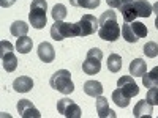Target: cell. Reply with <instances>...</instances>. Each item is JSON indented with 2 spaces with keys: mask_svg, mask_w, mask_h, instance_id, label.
Returning a JSON list of instances; mask_svg holds the SVG:
<instances>
[{
  "mask_svg": "<svg viewBox=\"0 0 158 118\" xmlns=\"http://www.w3.org/2000/svg\"><path fill=\"white\" fill-rule=\"evenodd\" d=\"M139 93V87L131 76H122L117 81V90L112 91V101L118 107H128L130 99Z\"/></svg>",
  "mask_w": 158,
  "mask_h": 118,
  "instance_id": "obj_1",
  "label": "cell"
},
{
  "mask_svg": "<svg viewBox=\"0 0 158 118\" xmlns=\"http://www.w3.org/2000/svg\"><path fill=\"white\" fill-rule=\"evenodd\" d=\"M118 10L125 22H133L136 18H149L153 13L147 0H120Z\"/></svg>",
  "mask_w": 158,
  "mask_h": 118,
  "instance_id": "obj_2",
  "label": "cell"
},
{
  "mask_svg": "<svg viewBox=\"0 0 158 118\" xmlns=\"http://www.w3.org/2000/svg\"><path fill=\"white\" fill-rule=\"evenodd\" d=\"M98 21H100L98 36L101 39L112 43V41H115V39L120 38V25H118L117 14H115V11L112 8L108 10V11H104Z\"/></svg>",
  "mask_w": 158,
  "mask_h": 118,
  "instance_id": "obj_3",
  "label": "cell"
},
{
  "mask_svg": "<svg viewBox=\"0 0 158 118\" xmlns=\"http://www.w3.org/2000/svg\"><path fill=\"white\" fill-rule=\"evenodd\" d=\"M49 85L60 91L63 95H71L74 91V84L71 81V73L68 69H59L54 73V76H51L49 79Z\"/></svg>",
  "mask_w": 158,
  "mask_h": 118,
  "instance_id": "obj_4",
  "label": "cell"
},
{
  "mask_svg": "<svg viewBox=\"0 0 158 118\" xmlns=\"http://www.w3.org/2000/svg\"><path fill=\"white\" fill-rule=\"evenodd\" d=\"M46 13H48V2L46 0H32L29 21H30L33 29H36V30L44 29L46 21H48Z\"/></svg>",
  "mask_w": 158,
  "mask_h": 118,
  "instance_id": "obj_5",
  "label": "cell"
},
{
  "mask_svg": "<svg viewBox=\"0 0 158 118\" xmlns=\"http://www.w3.org/2000/svg\"><path fill=\"white\" fill-rule=\"evenodd\" d=\"M74 29H76V36H82L84 38V36L94 35L95 32H98L100 21L94 14H84L74 24Z\"/></svg>",
  "mask_w": 158,
  "mask_h": 118,
  "instance_id": "obj_6",
  "label": "cell"
},
{
  "mask_svg": "<svg viewBox=\"0 0 158 118\" xmlns=\"http://www.w3.org/2000/svg\"><path fill=\"white\" fill-rule=\"evenodd\" d=\"M101 60H103V52L98 47H94L87 52L85 60L82 63V71L89 76L98 74L101 69Z\"/></svg>",
  "mask_w": 158,
  "mask_h": 118,
  "instance_id": "obj_7",
  "label": "cell"
},
{
  "mask_svg": "<svg viewBox=\"0 0 158 118\" xmlns=\"http://www.w3.org/2000/svg\"><path fill=\"white\" fill-rule=\"evenodd\" d=\"M13 44L10 41L0 43V58H2V66L6 73H13L18 68V57L13 52Z\"/></svg>",
  "mask_w": 158,
  "mask_h": 118,
  "instance_id": "obj_8",
  "label": "cell"
},
{
  "mask_svg": "<svg viewBox=\"0 0 158 118\" xmlns=\"http://www.w3.org/2000/svg\"><path fill=\"white\" fill-rule=\"evenodd\" d=\"M51 36L54 41H62L65 38L76 36V29L74 24L71 22H63V21H56L51 29Z\"/></svg>",
  "mask_w": 158,
  "mask_h": 118,
  "instance_id": "obj_9",
  "label": "cell"
},
{
  "mask_svg": "<svg viewBox=\"0 0 158 118\" xmlns=\"http://www.w3.org/2000/svg\"><path fill=\"white\" fill-rule=\"evenodd\" d=\"M57 110H59V113H62L63 116H68V118H81L82 116L81 107L70 98L59 99L57 101Z\"/></svg>",
  "mask_w": 158,
  "mask_h": 118,
  "instance_id": "obj_10",
  "label": "cell"
},
{
  "mask_svg": "<svg viewBox=\"0 0 158 118\" xmlns=\"http://www.w3.org/2000/svg\"><path fill=\"white\" fill-rule=\"evenodd\" d=\"M18 112L22 118H40L41 116V113L38 112V109L29 99H21L18 102Z\"/></svg>",
  "mask_w": 158,
  "mask_h": 118,
  "instance_id": "obj_11",
  "label": "cell"
},
{
  "mask_svg": "<svg viewBox=\"0 0 158 118\" xmlns=\"http://www.w3.org/2000/svg\"><path fill=\"white\" fill-rule=\"evenodd\" d=\"M38 57H40V60H41L43 63H51V61H54V58H56V50H54V47H52V44L51 43H41L38 46Z\"/></svg>",
  "mask_w": 158,
  "mask_h": 118,
  "instance_id": "obj_12",
  "label": "cell"
},
{
  "mask_svg": "<svg viewBox=\"0 0 158 118\" xmlns=\"http://www.w3.org/2000/svg\"><path fill=\"white\" fill-rule=\"evenodd\" d=\"M153 113V106L147 101V99H142V101H139L136 106H135V109H133V115L136 116V118H141V116H150Z\"/></svg>",
  "mask_w": 158,
  "mask_h": 118,
  "instance_id": "obj_13",
  "label": "cell"
},
{
  "mask_svg": "<svg viewBox=\"0 0 158 118\" xmlns=\"http://www.w3.org/2000/svg\"><path fill=\"white\" fill-rule=\"evenodd\" d=\"M13 88H15L16 91H19V93H27V91H30L33 88V81L32 77L29 76H21L18 77L15 82H13Z\"/></svg>",
  "mask_w": 158,
  "mask_h": 118,
  "instance_id": "obj_14",
  "label": "cell"
},
{
  "mask_svg": "<svg viewBox=\"0 0 158 118\" xmlns=\"http://www.w3.org/2000/svg\"><path fill=\"white\" fill-rule=\"evenodd\" d=\"M97 112H98V116H100V118H106V116L115 118V116H117V115L114 113V110L109 109L108 99L104 98V96H98V98H97Z\"/></svg>",
  "mask_w": 158,
  "mask_h": 118,
  "instance_id": "obj_15",
  "label": "cell"
},
{
  "mask_svg": "<svg viewBox=\"0 0 158 118\" xmlns=\"http://www.w3.org/2000/svg\"><path fill=\"white\" fill-rule=\"evenodd\" d=\"M84 93L92 96V98H98L103 93V85L98 81H87L84 84Z\"/></svg>",
  "mask_w": 158,
  "mask_h": 118,
  "instance_id": "obj_16",
  "label": "cell"
},
{
  "mask_svg": "<svg viewBox=\"0 0 158 118\" xmlns=\"http://www.w3.org/2000/svg\"><path fill=\"white\" fill-rule=\"evenodd\" d=\"M146 69H147V63L144 61L142 58H135L133 61L130 63V74L131 76H144L146 74Z\"/></svg>",
  "mask_w": 158,
  "mask_h": 118,
  "instance_id": "obj_17",
  "label": "cell"
},
{
  "mask_svg": "<svg viewBox=\"0 0 158 118\" xmlns=\"http://www.w3.org/2000/svg\"><path fill=\"white\" fill-rule=\"evenodd\" d=\"M10 32L13 36H27V32H29V25L25 24L24 21H15L11 24V27H10Z\"/></svg>",
  "mask_w": 158,
  "mask_h": 118,
  "instance_id": "obj_18",
  "label": "cell"
},
{
  "mask_svg": "<svg viewBox=\"0 0 158 118\" xmlns=\"http://www.w3.org/2000/svg\"><path fill=\"white\" fill-rule=\"evenodd\" d=\"M142 84L146 88L158 87V66H155L150 73H146L142 76Z\"/></svg>",
  "mask_w": 158,
  "mask_h": 118,
  "instance_id": "obj_19",
  "label": "cell"
},
{
  "mask_svg": "<svg viewBox=\"0 0 158 118\" xmlns=\"http://www.w3.org/2000/svg\"><path fill=\"white\" fill-rule=\"evenodd\" d=\"M32 47H33L32 38H29V36H21V38H18L16 49H18L19 54H29V52L32 50Z\"/></svg>",
  "mask_w": 158,
  "mask_h": 118,
  "instance_id": "obj_20",
  "label": "cell"
},
{
  "mask_svg": "<svg viewBox=\"0 0 158 118\" xmlns=\"http://www.w3.org/2000/svg\"><path fill=\"white\" fill-rule=\"evenodd\" d=\"M130 27H131V30H133V35H135L138 39L146 38L147 33H149L147 27H146V25H144L142 22H136V21H133V22H130Z\"/></svg>",
  "mask_w": 158,
  "mask_h": 118,
  "instance_id": "obj_21",
  "label": "cell"
},
{
  "mask_svg": "<svg viewBox=\"0 0 158 118\" xmlns=\"http://www.w3.org/2000/svg\"><path fill=\"white\" fill-rule=\"evenodd\" d=\"M108 69L111 73H118L122 69V58L117 54H111L108 57Z\"/></svg>",
  "mask_w": 158,
  "mask_h": 118,
  "instance_id": "obj_22",
  "label": "cell"
},
{
  "mask_svg": "<svg viewBox=\"0 0 158 118\" xmlns=\"http://www.w3.org/2000/svg\"><path fill=\"white\" fill-rule=\"evenodd\" d=\"M70 5L85 8V10H95L100 5V0H70Z\"/></svg>",
  "mask_w": 158,
  "mask_h": 118,
  "instance_id": "obj_23",
  "label": "cell"
},
{
  "mask_svg": "<svg viewBox=\"0 0 158 118\" xmlns=\"http://www.w3.org/2000/svg\"><path fill=\"white\" fill-rule=\"evenodd\" d=\"M67 6L62 5V3H57L54 5V8H52V13H51V16L54 21H63L65 18H67Z\"/></svg>",
  "mask_w": 158,
  "mask_h": 118,
  "instance_id": "obj_24",
  "label": "cell"
},
{
  "mask_svg": "<svg viewBox=\"0 0 158 118\" xmlns=\"http://www.w3.org/2000/svg\"><path fill=\"white\" fill-rule=\"evenodd\" d=\"M122 36H123V39L127 43H138L139 39L133 35V30H131V27H130V22H125L123 24V27H122Z\"/></svg>",
  "mask_w": 158,
  "mask_h": 118,
  "instance_id": "obj_25",
  "label": "cell"
},
{
  "mask_svg": "<svg viewBox=\"0 0 158 118\" xmlns=\"http://www.w3.org/2000/svg\"><path fill=\"white\" fill-rule=\"evenodd\" d=\"M142 52L146 54V57L155 58V57L158 55V44H156L155 41H149V43H146V46H144Z\"/></svg>",
  "mask_w": 158,
  "mask_h": 118,
  "instance_id": "obj_26",
  "label": "cell"
},
{
  "mask_svg": "<svg viewBox=\"0 0 158 118\" xmlns=\"http://www.w3.org/2000/svg\"><path fill=\"white\" fill-rule=\"evenodd\" d=\"M146 99H147V101H149V102L152 104V106H158V87L149 88Z\"/></svg>",
  "mask_w": 158,
  "mask_h": 118,
  "instance_id": "obj_27",
  "label": "cell"
},
{
  "mask_svg": "<svg viewBox=\"0 0 158 118\" xmlns=\"http://www.w3.org/2000/svg\"><path fill=\"white\" fill-rule=\"evenodd\" d=\"M18 2V0H0V5H2V8H10L11 5H15Z\"/></svg>",
  "mask_w": 158,
  "mask_h": 118,
  "instance_id": "obj_28",
  "label": "cell"
},
{
  "mask_svg": "<svg viewBox=\"0 0 158 118\" xmlns=\"http://www.w3.org/2000/svg\"><path fill=\"white\" fill-rule=\"evenodd\" d=\"M106 3H108L111 8H118V3H120V0H106Z\"/></svg>",
  "mask_w": 158,
  "mask_h": 118,
  "instance_id": "obj_29",
  "label": "cell"
},
{
  "mask_svg": "<svg viewBox=\"0 0 158 118\" xmlns=\"http://www.w3.org/2000/svg\"><path fill=\"white\" fill-rule=\"evenodd\" d=\"M155 27H156V30H158V13H156V19H155Z\"/></svg>",
  "mask_w": 158,
  "mask_h": 118,
  "instance_id": "obj_30",
  "label": "cell"
}]
</instances>
